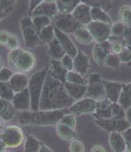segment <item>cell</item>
Instances as JSON below:
<instances>
[{"label":"cell","mask_w":131,"mask_h":152,"mask_svg":"<svg viewBox=\"0 0 131 152\" xmlns=\"http://www.w3.org/2000/svg\"><path fill=\"white\" fill-rule=\"evenodd\" d=\"M75 101L68 94L63 82L53 77L49 70L41 94L40 110H59L71 107Z\"/></svg>","instance_id":"obj_1"},{"label":"cell","mask_w":131,"mask_h":152,"mask_svg":"<svg viewBox=\"0 0 131 152\" xmlns=\"http://www.w3.org/2000/svg\"><path fill=\"white\" fill-rule=\"evenodd\" d=\"M67 113H68V108L59 110H28L19 112L18 121L21 125L27 126L56 125Z\"/></svg>","instance_id":"obj_2"},{"label":"cell","mask_w":131,"mask_h":152,"mask_svg":"<svg viewBox=\"0 0 131 152\" xmlns=\"http://www.w3.org/2000/svg\"><path fill=\"white\" fill-rule=\"evenodd\" d=\"M49 68H44L43 70L35 73L30 77L28 88L31 95V110H40V102L41 94L43 91L44 84L47 75Z\"/></svg>","instance_id":"obj_3"},{"label":"cell","mask_w":131,"mask_h":152,"mask_svg":"<svg viewBox=\"0 0 131 152\" xmlns=\"http://www.w3.org/2000/svg\"><path fill=\"white\" fill-rule=\"evenodd\" d=\"M20 26L24 42L26 47L31 48L44 44L40 38L39 31L33 25L31 17H25L20 20Z\"/></svg>","instance_id":"obj_4"},{"label":"cell","mask_w":131,"mask_h":152,"mask_svg":"<svg viewBox=\"0 0 131 152\" xmlns=\"http://www.w3.org/2000/svg\"><path fill=\"white\" fill-rule=\"evenodd\" d=\"M1 141L9 148L19 147L24 141L23 131L18 126H7L1 132Z\"/></svg>","instance_id":"obj_5"},{"label":"cell","mask_w":131,"mask_h":152,"mask_svg":"<svg viewBox=\"0 0 131 152\" xmlns=\"http://www.w3.org/2000/svg\"><path fill=\"white\" fill-rule=\"evenodd\" d=\"M85 97L94 99L97 102H100L106 98L105 87L99 74H93L89 77L87 91Z\"/></svg>","instance_id":"obj_6"},{"label":"cell","mask_w":131,"mask_h":152,"mask_svg":"<svg viewBox=\"0 0 131 152\" xmlns=\"http://www.w3.org/2000/svg\"><path fill=\"white\" fill-rule=\"evenodd\" d=\"M87 27L96 43L106 42L111 37V24L99 21H92L87 25Z\"/></svg>","instance_id":"obj_7"},{"label":"cell","mask_w":131,"mask_h":152,"mask_svg":"<svg viewBox=\"0 0 131 152\" xmlns=\"http://www.w3.org/2000/svg\"><path fill=\"white\" fill-rule=\"evenodd\" d=\"M54 27L59 31L70 34L73 33L79 27H81L82 25H81L72 14H61L59 13L53 19Z\"/></svg>","instance_id":"obj_8"},{"label":"cell","mask_w":131,"mask_h":152,"mask_svg":"<svg viewBox=\"0 0 131 152\" xmlns=\"http://www.w3.org/2000/svg\"><path fill=\"white\" fill-rule=\"evenodd\" d=\"M97 103L98 102L94 99L84 97L79 101H76L72 106L69 107L68 112L75 115L76 116L87 114H94L97 108Z\"/></svg>","instance_id":"obj_9"},{"label":"cell","mask_w":131,"mask_h":152,"mask_svg":"<svg viewBox=\"0 0 131 152\" xmlns=\"http://www.w3.org/2000/svg\"><path fill=\"white\" fill-rule=\"evenodd\" d=\"M95 123L103 130L108 132H124L130 128V124L126 118L124 119H95Z\"/></svg>","instance_id":"obj_10"},{"label":"cell","mask_w":131,"mask_h":152,"mask_svg":"<svg viewBox=\"0 0 131 152\" xmlns=\"http://www.w3.org/2000/svg\"><path fill=\"white\" fill-rule=\"evenodd\" d=\"M35 65V58L31 53L28 51L22 49L20 54L18 55L17 61H15L14 66L15 68L19 72V73H27L31 71Z\"/></svg>","instance_id":"obj_11"},{"label":"cell","mask_w":131,"mask_h":152,"mask_svg":"<svg viewBox=\"0 0 131 152\" xmlns=\"http://www.w3.org/2000/svg\"><path fill=\"white\" fill-rule=\"evenodd\" d=\"M109 53H111V43L109 40L103 43H96L93 50L94 60L100 66L105 65L106 59Z\"/></svg>","instance_id":"obj_12"},{"label":"cell","mask_w":131,"mask_h":152,"mask_svg":"<svg viewBox=\"0 0 131 152\" xmlns=\"http://www.w3.org/2000/svg\"><path fill=\"white\" fill-rule=\"evenodd\" d=\"M59 13V12L56 3H47L44 1L31 12V13H30V15L31 17L46 16V17H49L53 20Z\"/></svg>","instance_id":"obj_13"},{"label":"cell","mask_w":131,"mask_h":152,"mask_svg":"<svg viewBox=\"0 0 131 152\" xmlns=\"http://www.w3.org/2000/svg\"><path fill=\"white\" fill-rule=\"evenodd\" d=\"M55 37L59 39V43L64 48L67 54L70 55L73 58H74L78 54L79 50L77 49L76 46L74 45V43L72 41L70 37L68 36V34L55 28Z\"/></svg>","instance_id":"obj_14"},{"label":"cell","mask_w":131,"mask_h":152,"mask_svg":"<svg viewBox=\"0 0 131 152\" xmlns=\"http://www.w3.org/2000/svg\"><path fill=\"white\" fill-rule=\"evenodd\" d=\"M12 103L15 108L20 112L31 110V95L29 88H26L23 91L15 94Z\"/></svg>","instance_id":"obj_15"},{"label":"cell","mask_w":131,"mask_h":152,"mask_svg":"<svg viewBox=\"0 0 131 152\" xmlns=\"http://www.w3.org/2000/svg\"><path fill=\"white\" fill-rule=\"evenodd\" d=\"M72 15L82 26H87L90 22H92L91 6L82 2L74 9V11L72 12Z\"/></svg>","instance_id":"obj_16"},{"label":"cell","mask_w":131,"mask_h":152,"mask_svg":"<svg viewBox=\"0 0 131 152\" xmlns=\"http://www.w3.org/2000/svg\"><path fill=\"white\" fill-rule=\"evenodd\" d=\"M103 85L105 87L106 98L110 100L112 102H118L122 90L123 84L116 81H108L102 80Z\"/></svg>","instance_id":"obj_17"},{"label":"cell","mask_w":131,"mask_h":152,"mask_svg":"<svg viewBox=\"0 0 131 152\" xmlns=\"http://www.w3.org/2000/svg\"><path fill=\"white\" fill-rule=\"evenodd\" d=\"M112 104L113 102L105 98L98 102L97 108L94 116L95 119H110L112 118Z\"/></svg>","instance_id":"obj_18"},{"label":"cell","mask_w":131,"mask_h":152,"mask_svg":"<svg viewBox=\"0 0 131 152\" xmlns=\"http://www.w3.org/2000/svg\"><path fill=\"white\" fill-rule=\"evenodd\" d=\"M73 71L85 75L87 74L89 68H90V61L83 52L79 51L78 54L73 58Z\"/></svg>","instance_id":"obj_19"},{"label":"cell","mask_w":131,"mask_h":152,"mask_svg":"<svg viewBox=\"0 0 131 152\" xmlns=\"http://www.w3.org/2000/svg\"><path fill=\"white\" fill-rule=\"evenodd\" d=\"M8 83L15 94H17L28 88L29 79L25 74L18 72V73H15Z\"/></svg>","instance_id":"obj_20"},{"label":"cell","mask_w":131,"mask_h":152,"mask_svg":"<svg viewBox=\"0 0 131 152\" xmlns=\"http://www.w3.org/2000/svg\"><path fill=\"white\" fill-rule=\"evenodd\" d=\"M108 142L110 148L114 152H125L127 151V144L125 139L121 132H110L108 137Z\"/></svg>","instance_id":"obj_21"},{"label":"cell","mask_w":131,"mask_h":152,"mask_svg":"<svg viewBox=\"0 0 131 152\" xmlns=\"http://www.w3.org/2000/svg\"><path fill=\"white\" fill-rule=\"evenodd\" d=\"M65 88L68 94L73 98V100L79 101L86 96V94L87 91V86L88 85H80V84H73L66 81L64 83Z\"/></svg>","instance_id":"obj_22"},{"label":"cell","mask_w":131,"mask_h":152,"mask_svg":"<svg viewBox=\"0 0 131 152\" xmlns=\"http://www.w3.org/2000/svg\"><path fill=\"white\" fill-rule=\"evenodd\" d=\"M17 109L15 108L12 102L4 99L0 100V116L3 122H8L12 120L15 115Z\"/></svg>","instance_id":"obj_23"},{"label":"cell","mask_w":131,"mask_h":152,"mask_svg":"<svg viewBox=\"0 0 131 152\" xmlns=\"http://www.w3.org/2000/svg\"><path fill=\"white\" fill-rule=\"evenodd\" d=\"M49 72L53 75V77L56 78L57 80H60L63 83L66 82L68 71L63 66L60 61L52 60L51 68H49Z\"/></svg>","instance_id":"obj_24"},{"label":"cell","mask_w":131,"mask_h":152,"mask_svg":"<svg viewBox=\"0 0 131 152\" xmlns=\"http://www.w3.org/2000/svg\"><path fill=\"white\" fill-rule=\"evenodd\" d=\"M47 46H48V53L53 60L61 61V59L67 54L64 48L62 47L56 37L50 43H48Z\"/></svg>","instance_id":"obj_25"},{"label":"cell","mask_w":131,"mask_h":152,"mask_svg":"<svg viewBox=\"0 0 131 152\" xmlns=\"http://www.w3.org/2000/svg\"><path fill=\"white\" fill-rule=\"evenodd\" d=\"M73 34L76 40L82 45H90L94 41L91 32L85 26H81V27H79Z\"/></svg>","instance_id":"obj_26"},{"label":"cell","mask_w":131,"mask_h":152,"mask_svg":"<svg viewBox=\"0 0 131 152\" xmlns=\"http://www.w3.org/2000/svg\"><path fill=\"white\" fill-rule=\"evenodd\" d=\"M56 133L60 139L65 140V141L73 140L77 135L75 129H73L59 122L56 124Z\"/></svg>","instance_id":"obj_27"},{"label":"cell","mask_w":131,"mask_h":152,"mask_svg":"<svg viewBox=\"0 0 131 152\" xmlns=\"http://www.w3.org/2000/svg\"><path fill=\"white\" fill-rule=\"evenodd\" d=\"M81 3V0H57L56 5L61 14H72L74 9Z\"/></svg>","instance_id":"obj_28"},{"label":"cell","mask_w":131,"mask_h":152,"mask_svg":"<svg viewBox=\"0 0 131 152\" xmlns=\"http://www.w3.org/2000/svg\"><path fill=\"white\" fill-rule=\"evenodd\" d=\"M118 103H120L125 110L131 107V82L123 84Z\"/></svg>","instance_id":"obj_29"},{"label":"cell","mask_w":131,"mask_h":152,"mask_svg":"<svg viewBox=\"0 0 131 152\" xmlns=\"http://www.w3.org/2000/svg\"><path fill=\"white\" fill-rule=\"evenodd\" d=\"M92 21H99L108 24H111V18L108 14V12L100 7H91Z\"/></svg>","instance_id":"obj_30"},{"label":"cell","mask_w":131,"mask_h":152,"mask_svg":"<svg viewBox=\"0 0 131 152\" xmlns=\"http://www.w3.org/2000/svg\"><path fill=\"white\" fill-rule=\"evenodd\" d=\"M41 142L31 135L26 137L25 146H24V152H40L41 148Z\"/></svg>","instance_id":"obj_31"},{"label":"cell","mask_w":131,"mask_h":152,"mask_svg":"<svg viewBox=\"0 0 131 152\" xmlns=\"http://www.w3.org/2000/svg\"><path fill=\"white\" fill-rule=\"evenodd\" d=\"M128 26H126L122 22H117L115 23L111 27V36L116 38L117 39L123 40L124 36L126 35V32L128 31Z\"/></svg>","instance_id":"obj_32"},{"label":"cell","mask_w":131,"mask_h":152,"mask_svg":"<svg viewBox=\"0 0 131 152\" xmlns=\"http://www.w3.org/2000/svg\"><path fill=\"white\" fill-rule=\"evenodd\" d=\"M39 34L44 44H48L55 38V27L53 25H49L44 27Z\"/></svg>","instance_id":"obj_33"},{"label":"cell","mask_w":131,"mask_h":152,"mask_svg":"<svg viewBox=\"0 0 131 152\" xmlns=\"http://www.w3.org/2000/svg\"><path fill=\"white\" fill-rule=\"evenodd\" d=\"M66 81L73 83V84H80V85H88V80L84 77V75L75 72V71H68Z\"/></svg>","instance_id":"obj_34"},{"label":"cell","mask_w":131,"mask_h":152,"mask_svg":"<svg viewBox=\"0 0 131 152\" xmlns=\"http://www.w3.org/2000/svg\"><path fill=\"white\" fill-rule=\"evenodd\" d=\"M113 0H81L82 3L87 4L91 7H100L106 12L112 8Z\"/></svg>","instance_id":"obj_35"},{"label":"cell","mask_w":131,"mask_h":152,"mask_svg":"<svg viewBox=\"0 0 131 152\" xmlns=\"http://www.w3.org/2000/svg\"><path fill=\"white\" fill-rule=\"evenodd\" d=\"M31 19H32L33 25L35 26L39 33L44 27L49 25H52V21H53L49 17H46V16H34V17H31Z\"/></svg>","instance_id":"obj_36"},{"label":"cell","mask_w":131,"mask_h":152,"mask_svg":"<svg viewBox=\"0 0 131 152\" xmlns=\"http://www.w3.org/2000/svg\"><path fill=\"white\" fill-rule=\"evenodd\" d=\"M15 93L10 87L8 82H1L0 84V96L1 99L12 102Z\"/></svg>","instance_id":"obj_37"},{"label":"cell","mask_w":131,"mask_h":152,"mask_svg":"<svg viewBox=\"0 0 131 152\" xmlns=\"http://www.w3.org/2000/svg\"><path fill=\"white\" fill-rule=\"evenodd\" d=\"M120 19L126 26L131 27V6L123 5L120 8Z\"/></svg>","instance_id":"obj_38"},{"label":"cell","mask_w":131,"mask_h":152,"mask_svg":"<svg viewBox=\"0 0 131 152\" xmlns=\"http://www.w3.org/2000/svg\"><path fill=\"white\" fill-rule=\"evenodd\" d=\"M17 0H0L1 6V19L5 18L13 10Z\"/></svg>","instance_id":"obj_39"},{"label":"cell","mask_w":131,"mask_h":152,"mask_svg":"<svg viewBox=\"0 0 131 152\" xmlns=\"http://www.w3.org/2000/svg\"><path fill=\"white\" fill-rule=\"evenodd\" d=\"M112 118L114 119L126 118V110L118 102H113L112 104Z\"/></svg>","instance_id":"obj_40"},{"label":"cell","mask_w":131,"mask_h":152,"mask_svg":"<svg viewBox=\"0 0 131 152\" xmlns=\"http://www.w3.org/2000/svg\"><path fill=\"white\" fill-rule=\"evenodd\" d=\"M121 62V61L120 58H119V55L111 53H109L108 56L107 57L104 66H108V67H110V68L117 69V68L120 67Z\"/></svg>","instance_id":"obj_41"},{"label":"cell","mask_w":131,"mask_h":152,"mask_svg":"<svg viewBox=\"0 0 131 152\" xmlns=\"http://www.w3.org/2000/svg\"><path fill=\"white\" fill-rule=\"evenodd\" d=\"M59 122L65 124V125H67L73 129L76 128V124H77V121H76V115H73L72 113H67L63 115V117L60 119Z\"/></svg>","instance_id":"obj_42"},{"label":"cell","mask_w":131,"mask_h":152,"mask_svg":"<svg viewBox=\"0 0 131 152\" xmlns=\"http://www.w3.org/2000/svg\"><path fill=\"white\" fill-rule=\"evenodd\" d=\"M69 150L70 152H85V146L81 141L78 139H73L71 141Z\"/></svg>","instance_id":"obj_43"},{"label":"cell","mask_w":131,"mask_h":152,"mask_svg":"<svg viewBox=\"0 0 131 152\" xmlns=\"http://www.w3.org/2000/svg\"><path fill=\"white\" fill-rule=\"evenodd\" d=\"M13 72L7 68V67H2L0 70V80L1 82H9L13 76Z\"/></svg>","instance_id":"obj_44"},{"label":"cell","mask_w":131,"mask_h":152,"mask_svg":"<svg viewBox=\"0 0 131 152\" xmlns=\"http://www.w3.org/2000/svg\"><path fill=\"white\" fill-rule=\"evenodd\" d=\"M61 63L63 65V66L67 70V71H73V58L71 57L68 54H66L62 59H61Z\"/></svg>","instance_id":"obj_45"},{"label":"cell","mask_w":131,"mask_h":152,"mask_svg":"<svg viewBox=\"0 0 131 152\" xmlns=\"http://www.w3.org/2000/svg\"><path fill=\"white\" fill-rule=\"evenodd\" d=\"M119 58H120V60H121V62H124V63H129V62H130L131 51L129 48L125 47V48L123 49V51L119 54Z\"/></svg>","instance_id":"obj_46"},{"label":"cell","mask_w":131,"mask_h":152,"mask_svg":"<svg viewBox=\"0 0 131 152\" xmlns=\"http://www.w3.org/2000/svg\"><path fill=\"white\" fill-rule=\"evenodd\" d=\"M6 46L8 48H10L11 50L18 48V39H17V37L15 35L10 34L9 39H8V42L6 44Z\"/></svg>","instance_id":"obj_47"},{"label":"cell","mask_w":131,"mask_h":152,"mask_svg":"<svg viewBox=\"0 0 131 152\" xmlns=\"http://www.w3.org/2000/svg\"><path fill=\"white\" fill-rule=\"evenodd\" d=\"M122 136L127 144V152H131V127L124 132H122Z\"/></svg>","instance_id":"obj_48"},{"label":"cell","mask_w":131,"mask_h":152,"mask_svg":"<svg viewBox=\"0 0 131 152\" xmlns=\"http://www.w3.org/2000/svg\"><path fill=\"white\" fill-rule=\"evenodd\" d=\"M123 44L125 47L129 48L131 51V27L128 28V31L126 32V35L124 36L123 38V40H122Z\"/></svg>","instance_id":"obj_49"},{"label":"cell","mask_w":131,"mask_h":152,"mask_svg":"<svg viewBox=\"0 0 131 152\" xmlns=\"http://www.w3.org/2000/svg\"><path fill=\"white\" fill-rule=\"evenodd\" d=\"M10 33H8L6 31L2 30L1 31V34H0V40H1V44L6 46L7 42H8V39H9Z\"/></svg>","instance_id":"obj_50"},{"label":"cell","mask_w":131,"mask_h":152,"mask_svg":"<svg viewBox=\"0 0 131 152\" xmlns=\"http://www.w3.org/2000/svg\"><path fill=\"white\" fill-rule=\"evenodd\" d=\"M44 0H30L29 1V13H31V12L38 6L40 5Z\"/></svg>","instance_id":"obj_51"},{"label":"cell","mask_w":131,"mask_h":152,"mask_svg":"<svg viewBox=\"0 0 131 152\" xmlns=\"http://www.w3.org/2000/svg\"><path fill=\"white\" fill-rule=\"evenodd\" d=\"M91 152H107L105 148L102 146V145H94L92 150H91Z\"/></svg>","instance_id":"obj_52"},{"label":"cell","mask_w":131,"mask_h":152,"mask_svg":"<svg viewBox=\"0 0 131 152\" xmlns=\"http://www.w3.org/2000/svg\"><path fill=\"white\" fill-rule=\"evenodd\" d=\"M40 152H53V151L52 149H50L48 146H46L45 144H42L41 145V148L40 150Z\"/></svg>","instance_id":"obj_53"},{"label":"cell","mask_w":131,"mask_h":152,"mask_svg":"<svg viewBox=\"0 0 131 152\" xmlns=\"http://www.w3.org/2000/svg\"><path fill=\"white\" fill-rule=\"evenodd\" d=\"M126 119L128 120V122H130L131 127V107L126 110Z\"/></svg>","instance_id":"obj_54"},{"label":"cell","mask_w":131,"mask_h":152,"mask_svg":"<svg viewBox=\"0 0 131 152\" xmlns=\"http://www.w3.org/2000/svg\"><path fill=\"white\" fill-rule=\"evenodd\" d=\"M45 2H47V3H56L57 0H44Z\"/></svg>","instance_id":"obj_55"},{"label":"cell","mask_w":131,"mask_h":152,"mask_svg":"<svg viewBox=\"0 0 131 152\" xmlns=\"http://www.w3.org/2000/svg\"><path fill=\"white\" fill-rule=\"evenodd\" d=\"M3 152H4V151H3Z\"/></svg>","instance_id":"obj_56"}]
</instances>
